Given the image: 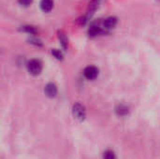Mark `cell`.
Segmentation results:
<instances>
[{
  "label": "cell",
  "instance_id": "6da1fadb",
  "mask_svg": "<svg viewBox=\"0 0 160 159\" xmlns=\"http://www.w3.org/2000/svg\"><path fill=\"white\" fill-rule=\"evenodd\" d=\"M27 68L32 75H38L42 70V63L38 59H32L28 62Z\"/></svg>",
  "mask_w": 160,
  "mask_h": 159
},
{
  "label": "cell",
  "instance_id": "7a4b0ae2",
  "mask_svg": "<svg viewBox=\"0 0 160 159\" xmlns=\"http://www.w3.org/2000/svg\"><path fill=\"white\" fill-rule=\"evenodd\" d=\"M72 112H73V115H74L75 119H77L80 122L84 120V118H85V110H84V107L82 104H80V103L74 104Z\"/></svg>",
  "mask_w": 160,
  "mask_h": 159
},
{
  "label": "cell",
  "instance_id": "3957f363",
  "mask_svg": "<svg viewBox=\"0 0 160 159\" xmlns=\"http://www.w3.org/2000/svg\"><path fill=\"white\" fill-rule=\"evenodd\" d=\"M84 77L88 80H95L98 75V69L96 67H87L83 71Z\"/></svg>",
  "mask_w": 160,
  "mask_h": 159
},
{
  "label": "cell",
  "instance_id": "277c9868",
  "mask_svg": "<svg viewBox=\"0 0 160 159\" xmlns=\"http://www.w3.org/2000/svg\"><path fill=\"white\" fill-rule=\"evenodd\" d=\"M40 7L44 12H49L53 7V1L52 0H41Z\"/></svg>",
  "mask_w": 160,
  "mask_h": 159
},
{
  "label": "cell",
  "instance_id": "5b68a950",
  "mask_svg": "<svg viewBox=\"0 0 160 159\" xmlns=\"http://www.w3.org/2000/svg\"><path fill=\"white\" fill-rule=\"evenodd\" d=\"M117 23V19L115 17H108L103 22V26L107 29L113 28Z\"/></svg>",
  "mask_w": 160,
  "mask_h": 159
},
{
  "label": "cell",
  "instance_id": "8992f818",
  "mask_svg": "<svg viewBox=\"0 0 160 159\" xmlns=\"http://www.w3.org/2000/svg\"><path fill=\"white\" fill-rule=\"evenodd\" d=\"M45 93L48 97H53L57 93V88L53 83H48L45 87Z\"/></svg>",
  "mask_w": 160,
  "mask_h": 159
},
{
  "label": "cell",
  "instance_id": "52a82bcc",
  "mask_svg": "<svg viewBox=\"0 0 160 159\" xmlns=\"http://www.w3.org/2000/svg\"><path fill=\"white\" fill-rule=\"evenodd\" d=\"M88 33H89V36L96 37V36H98V35L102 34V30H101V28L99 26L94 25V26H91V28L89 29Z\"/></svg>",
  "mask_w": 160,
  "mask_h": 159
},
{
  "label": "cell",
  "instance_id": "ba28073f",
  "mask_svg": "<svg viewBox=\"0 0 160 159\" xmlns=\"http://www.w3.org/2000/svg\"><path fill=\"white\" fill-rule=\"evenodd\" d=\"M128 108L125 105H119L117 108H116V112L118 115L120 116H125L127 114H128Z\"/></svg>",
  "mask_w": 160,
  "mask_h": 159
},
{
  "label": "cell",
  "instance_id": "9c48e42d",
  "mask_svg": "<svg viewBox=\"0 0 160 159\" xmlns=\"http://www.w3.org/2000/svg\"><path fill=\"white\" fill-rule=\"evenodd\" d=\"M22 30L24 31V32H27L31 35H34L37 33V29L34 27V26H30V25H25V26H22Z\"/></svg>",
  "mask_w": 160,
  "mask_h": 159
},
{
  "label": "cell",
  "instance_id": "30bf717a",
  "mask_svg": "<svg viewBox=\"0 0 160 159\" xmlns=\"http://www.w3.org/2000/svg\"><path fill=\"white\" fill-rule=\"evenodd\" d=\"M103 159H115V155L112 151H106L103 155Z\"/></svg>",
  "mask_w": 160,
  "mask_h": 159
},
{
  "label": "cell",
  "instance_id": "8fae6325",
  "mask_svg": "<svg viewBox=\"0 0 160 159\" xmlns=\"http://www.w3.org/2000/svg\"><path fill=\"white\" fill-rule=\"evenodd\" d=\"M59 39H60V41H61L63 47H64V48H67V46H68V39H67V37H65L64 34L59 33Z\"/></svg>",
  "mask_w": 160,
  "mask_h": 159
},
{
  "label": "cell",
  "instance_id": "7c38bea8",
  "mask_svg": "<svg viewBox=\"0 0 160 159\" xmlns=\"http://www.w3.org/2000/svg\"><path fill=\"white\" fill-rule=\"evenodd\" d=\"M52 53L53 54V56H54L55 58H57V59H59V60L63 58V54H62V52H61L59 50L53 49V50L52 51Z\"/></svg>",
  "mask_w": 160,
  "mask_h": 159
},
{
  "label": "cell",
  "instance_id": "4fadbf2b",
  "mask_svg": "<svg viewBox=\"0 0 160 159\" xmlns=\"http://www.w3.org/2000/svg\"><path fill=\"white\" fill-rule=\"evenodd\" d=\"M18 1L21 5H22L24 7H27L32 3V0H18Z\"/></svg>",
  "mask_w": 160,
  "mask_h": 159
}]
</instances>
